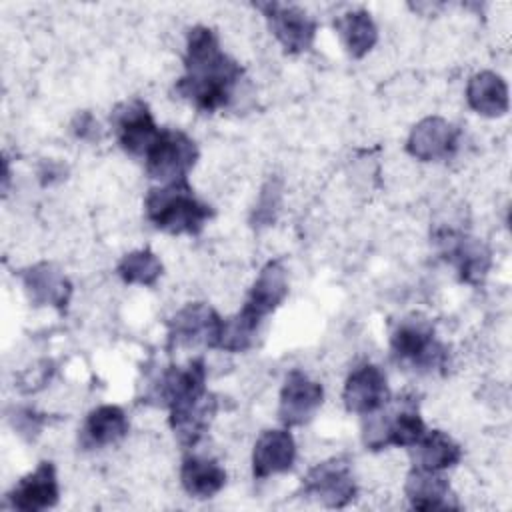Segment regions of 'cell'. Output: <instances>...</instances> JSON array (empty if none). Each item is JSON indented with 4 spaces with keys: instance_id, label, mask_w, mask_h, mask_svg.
<instances>
[{
    "instance_id": "cell-1",
    "label": "cell",
    "mask_w": 512,
    "mask_h": 512,
    "mask_svg": "<svg viewBox=\"0 0 512 512\" xmlns=\"http://www.w3.org/2000/svg\"><path fill=\"white\" fill-rule=\"evenodd\" d=\"M244 78V68L230 58L208 26H194L186 38L184 74L176 82L180 98L202 112L226 108Z\"/></svg>"
},
{
    "instance_id": "cell-2",
    "label": "cell",
    "mask_w": 512,
    "mask_h": 512,
    "mask_svg": "<svg viewBox=\"0 0 512 512\" xmlns=\"http://www.w3.org/2000/svg\"><path fill=\"white\" fill-rule=\"evenodd\" d=\"M144 214L162 232L198 236L214 216V210L198 200L188 180H184L150 188L144 198Z\"/></svg>"
},
{
    "instance_id": "cell-3",
    "label": "cell",
    "mask_w": 512,
    "mask_h": 512,
    "mask_svg": "<svg viewBox=\"0 0 512 512\" xmlns=\"http://www.w3.org/2000/svg\"><path fill=\"white\" fill-rule=\"evenodd\" d=\"M426 432V424L418 414L416 400L400 396L388 400L380 410L366 416L362 440L368 450H384L388 446L410 448Z\"/></svg>"
},
{
    "instance_id": "cell-4",
    "label": "cell",
    "mask_w": 512,
    "mask_h": 512,
    "mask_svg": "<svg viewBox=\"0 0 512 512\" xmlns=\"http://www.w3.org/2000/svg\"><path fill=\"white\" fill-rule=\"evenodd\" d=\"M390 350L398 364L420 374L444 370L448 364V348L436 338L434 326L420 316L400 320L390 336Z\"/></svg>"
},
{
    "instance_id": "cell-5",
    "label": "cell",
    "mask_w": 512,
    "mask_h": 512,
    "mask_svg": "<svg viewBox=\"0 0 512 512\" xmlns=\"http://www.w3.org/2000/svg\"><path fill=\"white\" fill-rule=\"evenodd\" d=\"M196 142L182 130L162 128L144 156L148 178L160 184L184 182L198 162Z\"/></svg>"
},
{
    "instance_id": "cell-6",
    "label": "cell",
    "mask_w": 512,
    "mask_h": 512,
    "mask_svg": "<svg viewBox=\"0 0 512 512\" xmlns=\"http://www.w3.org/2000/svg\"><path fill=\"white\" fill-rule=\"evenodd\" d=\"M358 486L346 458H328L312 466L302 478V494L328 506L344 508L356 498Z\"/></svg>"
},
{
    "instance_id": "cell-7",
    "label": "cell",
    "mask_w": 512,
    "mask_h": 512,
    "mask_svg": "<svg viewBox=\"0 0 512 512\" xmlns=\"http://www.w3.org/2000/svg\"><path fill=\"white\" fill-rule=\"evenodd\" d=\"M222 322L224 318L210 304L190 302L170 318L166 350L178 346L218 348Z\"/></svg>"
},
{
    "instance_id": "cell-8",
    "label": "cell",
    "mask_w": 512,
    "mask_h": 512,
    "mask_svg": "<svg viewBox=\"0 0 512 512\" xmlns=\"http://www.w3.org/2000/svg\"><path fill=\"white\" fill-rule=\"evenodd\" d=\"M434 242L438 244L442 258L456 268L462 282L478 286L486 278L492 264V252L482 240L448 228L434 232Z\"/></svg>"
},
{
    "instance_id": "cell-9",
    "label": "cell",
    "mask_w": 512,
    "mask_h": 512,
    "mask_svg": "<svg viewBox=\"0 0 512 512\" xmlns=\"http://www.w3.org/2000/svg\"><path fill=\"white\" fill-rule=\"evenodd\" d=\"M110 122L120 148L126 154L138 158L146 156V152L160 134V128L156 126L148 104L140 98H130L116 104Z\"/></svg>"
},
{
    "instance_id": "cell-10",
    "label": "cell",
    "mask_w": 512,
    "mask_h": 512,
    "mask_svg": "<svg viewBox=\"0 0 512 512\" xmlns=\"http://www.w3.org/2000/svg\"><path fill=\"white\" fill-rule=\"evenodd\" d=\"M266 18L270 32L280 42L284 52L302 54L312 48L316 36V20L294 4L258 2L254 4Z\"/></svg>"
},
{
    "instance_id": "cell-11",
    "label": "cell",
    "mask_w": 512,
    "mask_h": 512,
    "mask_svg": "<svg viewBox=\"0 0 512 512\" xmlns=\"http://www.w3.org/2000/svg\"><path fill=\"white\" fill-rule=\"evenodd\" d=\"M324 388L320 382L308 378L302 370L294 368L288 372L278 400V420L286 426H302L312 420L316 410L322 406Z\"/></svg>"
},
{
    "instance_id": "cell-12",
    "label": "cell",
    "mask_w": 512,
    "mask_h": 512,
    "mask_svg": "<svg viewBox=\"0 0 512 512\" xmlns=\"http://www.w3.org/2000/svg\"><path fill=\"white\" fill-rule=\"evenodd\" d=\"M458 128L440 116L422 118L412 126L406 152L420 162L450 160L458 150Z\"/></svg>"
},
{
    "instance_id": "cell-13",
    "label": "cell",
    "mask_w": 512,
    "mask_h": 512,
    "mask_svg": "<svg viewBox=\"0 0 512 512\" xmlns=\"http://www.w3.org/2000/svg\"><path fill=\"white\" fill-rule=\"evenodd\" d=\"M168 410H170L168 422H170V428H172L176 440L182 446L192 448L208 432V426L218 410V400L212 392L204 390L200 394L180 400L178 404H174Z\"/></svg>"
},
{
    "instance_id": "cell-14",
    "label": "cell",
    "mask_w": 512,
    "mask_h": 512,
    "mask_svg": "<svg viewBox=\"0 0 512 512\" xmlns=\"http://www.w3.org/2000/svg\"><path fill=\"white\" fill-rule=\"evenodd\" d=\"M342 400L348 412L368 416L390 400L386 374L376 364H362L346 378Z\"/></svg>"
},
{
    "instance_id": "cell-15",
    "label": "cell",
    "mask_w": 512,
    "mask_h": 512,
    "mask_svg": "<svg viewBox=\"0 0 512 512\" xmlns=\"http://www.w3.org/2000/svg\"><path fill=\"white\" fill-rule=\"evenodd\" d=\"M60 488L56 468L50 460H42L30 474L22 476L6 494L8 504L22 512H40L58 504Z\"/></svg>"
},
{
    "instance_id": "cell-16",
    "label": "cell",
    "mask_w": 512,
    "mask_h": 512,
    "mask_svg": "<svg viewBox=\"0 0 512 512\" xmlns=\"http://www.w3.org/2000/svg\"><path fill=\"white\" fill-rule=\"evenodd\" d=\"M20 280L28 300L34 306H52L66 310L72 296V282L52 262H38L20 270Z\"/></svg>"
},
{
    "instance_id": "cell-17",
    "label": "cell",
    "mask_w": 512,
    "mask_h": 512,
    "mask_svg": "<svg viewBox=\"0 0 512 512\" xmlns=\"http://www.w3.org/2000/svg\"><path fill=\"white\" fill-rule=\"evenodd\" d=\"M296 460V442L288 428L264 430L252 450V474L264 480L274 474L292 470Z\"/></svg>"
},
{
    "instance_id": "cell-18",
    "label": "cell",
    "mask_w": 512,
    "mask_h": 512,
    "mask_svg": "<svg viewBox=\"0 0 512 512\" xmlns=\"http://www.w3.org/2000/svg\"><path fill=\"white\" fill-rule=\"evenodd\" d=\"M288 296V276L286 268L280 260H270L258 272L242 312L252 316L254 320L262 322L268 314H272Z\"/></svg>"
},
{
    "instance_id": "cell-19",
    "label": "cell",
    "mask_w": 512,
    "mask_h": 512,
    "mask_svg": "<svg viewBox=\"0 0 512 512\" xmlns=\"http://www.w3.org/2000/svg\"><path fill=\"white\" fill-rule=\"evenodd\" d=\"M404 492L414 510L458 508L448 480L438 470H424L412 466L406 476Z\"/></svg>"
},
{
    "instance_id": "cell-20",
    "label": "cell",
    "mask_w": 512,
    "mask_h": 512,
    "mask_svg": "<svg viewBox=\"0 0 512 512\" xmlns=\"http://www.w3.org/2000/svg\"><path fill=\"white\" fill-rule=\"evenodd\" d=\"M128 428L126 412L120 406L102 404L90 410L84 426L80 428L78 440L84 448H104L120 442L128 434Z\"/></svg>"
},
{
    "instance_id": "cell-21",
    "label": "cell",
    "mask_w": 512,
    "mask_h": 512,
    "mask_svg": "<svg viewBox=\"0 0 512 512\" xmlns=\"http://www.w3.org/2000/svg\"><path fill=\"white\" fill-rule=\"evenodd\" d=\"M468 106L488 118H498L508 112V86L504 78L492 70H482L470 76L466 86Z\"/></svg>"
},
{
    "instance_id": "cell-22",
    "label": "cell",
    "mask_w": 512,
    "mask_h": 512,
    "mask_svg": "<svg viewBox=\"0 0 512 512\" xmlns=\"http://www.w3.org/2000/svg\"><path fill=\"white\" fill-rule=\"evenodd\" d=\"M180 484L190 498L206 500L226 484V470L212 458L186 456L180 466Z\"/></svg>"
},
{
    "instance_id": "cell-23",
    "label": "cell",
    "mask_w": 512,
    "mask_h": 512,
    "mask_svg": "<svg viewBox=\"0 0 512 512\" xmlns=\"http://www.w3.org/2000/svg\"><path fill=\"white\" fill-rule=\"evenodd\" d=\"M410 456L416 468L446 470L460 462L462 448L442 430H426L422 438L410 446Z\"/></svg>"
},
{
    "instance_id": "cell-24",
    "label": "cell",
    "mask_w": 512,
    "mask_h": 512,
    "mask_svg": "<svg viewBox=\"0 0 512 512\" xmlns=\"http://www.w3.org/2000/svg\"><path fill=\"white\" fill-rule=\"evenodd\" d=\"M334 28L352 58H364L378 42V28L368 10H348L334 20Z\"/></svg>"
},
{
    "instance_id": "cell-25",
    "label": "cell",
    "mask_w": 512,
    "mask_h": 512,
    "mask_svg": "<svg viewBox=\"0 0 512 512\" xmlns=\"http://www.w3.org/2000/svg\"><path fill=\"white\" fill-rule=\"evenodd\" d=\"M164 266L150 248H140L124 254L116 266V274L126 284L154 286L162 276Z\"/></svg>"
},
{
    "instance_id": "cell-26",
    "label": "cell",
    "mask_w": 512,
    "mask_h": 512,
    "mask_svg": "<svg viewBox=\"0 0 512 512\" xmlns=\"http://www.w3.org/2000/svg\"><path fill=\"white\" fill-rule=\"evenodd\" d=\"M262 322L254 320L246 312H238L232 318H226L222 322V332L218 340V350L224 352H246L254 346L256 334Z\"/></svg>"
},
{
    "instance_id": "cell-27",
    "label": "cell",
    "mask_w": 512,
    "mask_h": 512,
    "mask_svg": "<svg viewBox=\"0 0 512 512\" xmlns=\"http://www.w3.org/2000/svg\"><path fill=\"white\" fill-rule=\"evenodd\" d=\"M280 198H282V186L276 178H270L260 192L258 204L252 214V226H270L276 220Z\"/></svg>"
},
{
    "instance_id": "cell-28",
    "label": "cell",
    "mask_w": 512,
    "mask_h": 512,
    "mask_svg": "<svg viewBox=\"0 0 512 512\" xmlns=\"http://www.w3.org/2000/svg\"><path fill=\"white\" fill-rule=\"evenodd\" d=\"M70 128H72L74 136L80 138V140H96V138H98V132H100V130H98L100 126H98L96 118H94L88 110L78 112V114L74 116Z\"/></svg>"
},
{
    "instance_id": "cell-29",
    "label": "cell",
    "mask_w": 512,
    "mask_h": 512,
    "mask_svg": "<svg viewBox=\"0 0 512 512\" xmlns=\"http://www.w3.org/2000/svg\"><path fill=\"white\" fill-rule=\"evenodd\" d=\"M42 422H44V418H40L38 414H34L32 410H26V408L14 410V416H12L14 428H16L20 434H28V436L38 434Z\"/></svg>"
},
{
    "instance_id": "cell-30",
    "label": "cell",
    "mask_w": 512,
    "mask_h": 512,
    "mask_svg": "<svg viewBox=\"0 0 512 512\" xmlns=\"http://www.w3.org/2000/svg\"><path fill=\"white\" fill-rule=\"evenodd\" d=\"M62 174H64V170H62V166L60 164H52V162H44V170H40V180H42V184H50L52 180H54V176L58 178V180H62Z\"/></svg>"
}]
</instances>
